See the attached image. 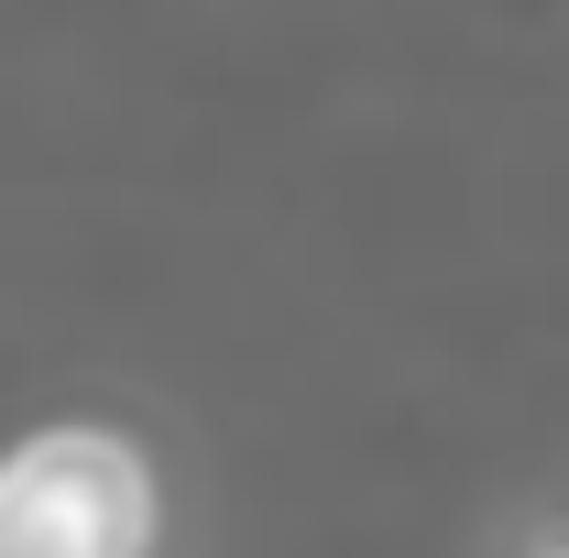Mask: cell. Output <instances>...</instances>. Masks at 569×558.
Here are the masks:
<instances>
[{
  "mask_svg": "<svg viewBox=\"0 0 569 558\" xmlns=\"http://www.w3.org/2000/svg\"><path fill=\"white\" fill-rule=\"evenodd\" d=\"M0 558H153V460L121 427L56 417L0 449Z\"/></svg>",
  "mask_w": 569,
  "mask_h": 558,
  "instance_id": "obj_1",
  "label": "cell"
}]
</instances>
